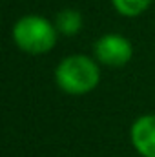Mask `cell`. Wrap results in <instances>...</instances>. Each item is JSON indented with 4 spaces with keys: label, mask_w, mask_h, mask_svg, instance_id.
I'll return each mask as SVG.
<instances>
[{
    "label": "cell",
    "mask_w": 155,
    "mask_h": 157,
    "mask_svg": "<svg viewBox=\"0 0 155 157\" xmlns=\"http://www.w3.org/2000/svg\"><path fill=\"white\" fill-rule=\"evenodd\" d=\"M59 33L62 37H75L82 31L84 28V17L78 9H73V7H66V9H60L55 18H53Z\"/></svg>",
    "instance_id": "obj_5"
},
{
    "label": "cell",
    "mask_w": 155,
    "mask_h": 157,
    "mask_svg": "<svg viewBox=\"0 0 155 157\" xmlns=\"http://www.w3.org/2000/svg\"><path fill=\"white\" fill-rule=\"evenodd\" d=\"M93 57L100 66L122 68L133 59V44L120 33H104L93 44Z\"/></svg>",
    "instance_id": "obj_3"
},
{
    "label": "cell",
    "mask_w": 155,
    "mask_h": 157,
    "mask_svg": "<svg viewBox=\"0 0 155 157\" xmlns=\"http://www.w3.org/2000/svg\"><path fill=\"white\" fill-rule=\"evenodd\" d=\"M53 80L57 88L68 95H88L102 80L100 62L95 57L86 53H71L66 55L53 71Z\"/></svg>",
    "instance_id": "obj_1"
},
{
    "label": "cell",
    "mask_w": 155,
    "mask_h": 157,
    "mask_svg": "<svg viewBox=\"0 0 155 157\" xmlns=\"http://www.w3.org/2000/svg\"><path fill=\"white\" fill-rule=\"evenodd\" d=\"M130 143L141 157H155V113H142L131 122Z\"/></svg>",
    "instance_id": "obj_4"
},
{
    "label": "cell",
    "mask_w": 155,
    "mask_h": 157,
    "mask_svg": "<svg viewBox=\"0 0 155 157\" xmlns=\"http://www.w3.org/2000/svg\"><path fill=\"white\" fill-rule=\"evenodd\" d=\"M59 29L53 20L42 15H22L11 28L15 46L28 55H46L59 42Z\"/></svg>",
    "instance_id": "obj_2"
},
{
    "label": "cell",
    "mask_w": 155,
    "mask_h": 157,
    "mask_svg": "<svg viewBox=\"0 0 155 157\" xmlns=\"http://www.w3.org/2000/svg\"><path fill=\"white\" fill-rule=\"evenodd\" d=\"M153 2L155 0H112V7L124 18H137L144 15Z\"/></svg>",
    "instance_id": "obj_6"
}]
</instances>
